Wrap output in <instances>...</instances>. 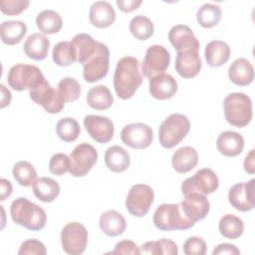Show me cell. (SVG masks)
Wrapping results in <instances>:
<instances>
[{"label":"cell","instance_id":"1","mask_svg":"<svg viewBox=\"0 0 255 255\" xmlns=\"http://www.w3.org/2000/svg\"><path fill=\"white\" fill-rule=\"evenodd\" d=\"M141 83L142 75L138 60L131 56L122 58L114 74V88L117 96L123 100L130 99Z\"/></svg>","mask_w":255,"mask_h":255},{"label":"cell","instance_id":"2","mask_svg":"<svg viewBox=\"0 0 255 255\" xmlns=\"http://www.w3.org/2000/svg\"><path fill=\"white\" fill-rule=\"evenodd\" d=\"M10 214L16 224L31 231L43 229L47 222L45 210L25 197H19L13 200L10 207Z\"/></svg>","mask_w":255,"mask_h":255},{"label":"cell","instance_id":"3","mask_svg":"<svg viewBox=\"0 0 255 255\" xmlns=\"http://www.w3.org/2000/svg\"><path fill=\"white\" fill-rule=\"evenodd\" d=\"M226 121L237 128L247 126L252 120V101L243 93H231L223 102Z\"/></svg>","mask_w":255,"mask_h":255},{"label":"cell","instance_id":"4","mask_svg":"<svg viewBox=\"0 0 255 255\" xmlns=\"http://www.w3.org/2000/svg\"><path fill=\"white\" fill-rule=\"evenodd\" d=\"M154 226L162 231L186 230L194 226L182 213L180 203H163L159 205L152 217Z\"/></svg>","mask_w":255,"mask_h":255},{"label":"cell","instance_id":"5","mask_svg":"<svg viewBox=\"0 0 255 255\" xmlns=\"http://www.w3.org/2000/svg\"><path fill=\"white\" fill-rule=\"evenodd\" d=\"M189 129L190 123L187 117L181 114H171L159 126V142L165 148H172L187 135Z\"/></svg>","mask_w":255,"mask_h":255},{"label":"cell","instance_id":"6","mask_svg":"<svg viewBox=\"0 0 255 255\" xmlns=\"http://www.w3.org/2000/svg\"><path fill=\"white\" fill-rule=\"evenodd\" d=\"M7 81L13 90L21 92L26 89L31 91L39 87L46 79L38 67L28 64H17L9 70Z\"/></svg>","mask_w":255,"mask_h":255},{"label":"cell","instance_id":"7","mask_svg":"<svg viewBox=\"0 0 255 255\" xmlns=\"http://www.w3.org/2000/svg\"><path fill=\"white\" fill-rule=\"evenodd\" d=\"M83 78L88 83L104 79L110 68V50L107 45L99 42L95 54L83 65Z\"/></svg>","mask_w":255,"mask_h":255},{"label":"cell","instance_id":"8","mask_svg":"<svg viewBox=\"0 0 255 255\" xmlns=\"http://www.w3.org/2000/svg\"><path fill=\"white\" fill-rule=\"evenodd\" d=\"M154 192L147 184H134L128 190L126 198L127 210L135 217H143L147 214L153 202Z\"/></svg>","mask_w":255,"mask_h":255},{"label":"cell","instance_id":"9","mask_svg":"<svg viewBox=\"0 0 255 255\" xmlns=\"http://www.w3.org/2000/svg\"><path fill=\"white\" fill-rule=\"evenodd\" d=\"M218 186L219 179L216 173L210 168H201L182 182L181 191L183 195L189 193L206 195L216 191Z\"/></svg>","mask_w":255,"mask_h":255},{"label":"cell","instance_id":"10","mask_svg":"<svg viewBox=\"0 0 255 255\" xmlns=\"http://www.w3.org/2000/svg\"><path fill=\"white\" fill-rule=\"evenodd\" d=\"M97 160V149L90 143H80L71 151L69 172L75 177H83L93 168Z\"/></svg>","mask_w":255,"mask_h":255},{"label":"cell","instance_id":"11","mask_svg":"<svg viewBox=\"0 0 255 255\" xmlns=\"http://www.w3.org/2000/svg\"><path fill=\"white\" fill-rule=\"evenodd\" d=\"M61 243L63 250L70 255L82 254L88 244V231L79 222L66 224L61 231Z\"/></svg>","mask_w":255,"mask_h":255},{"label":"cell","instance_id":"12","mask_svg":"<svg viewBox=\"0 0 255 255\" xmlns=\"http://www.w3.org/2000/svg\"><path fill=\"white\" fill-rule=\"evenodd\" d=\"M169 63L170 54L167 49L160 45H152L145 52L141 70L146 78L151 79L157 75L164 74Z\"/></svg>","mask_w":255,"mask_h":255},{"label":"cell","instance_id":"13","mask_svg":"<svg viewBox=\"0 0 255 255\" xmlns=\"http://www.w3.org/2000/svg\"><path fill=\"white\" fill-rule=\"evenodd\" d=\"M30 99L39 106H42L44 110L49 114H58L62 112L65 107V101L60 95L59 91L50 86L45 81L39 87L29 91Z\"/></svg>","mask_w":255,"mask_h":255},{"label":"cell","instance_id":"14","mask_svg":"<svg viewBox=\"0 0 255 255\" xmlns=\"http://www.w3.org/2000/svg\"><path fill=\"white\" fill-rule=\"evenodd\" d=\"M152 129L143 123H134L125 126L121 131L123 142L131 148L143 149L152 142Z\"/></svg>","mask_w":255,"mask_h":255},{"label":"cell","instance_id":"15","mask_svg":"<svg viewBox=\"0 0 255 255\" xmlns=\"http://www.w3.org/2000/svg\"><path fill=\"white\" fill-rule=\"evenodd\" d=\"M254 182L252 178L247 182H239L234 184L228 191V199L230 204L237 210L242 212L250 211L255 206Z\"/></svg>","mask_w":255,"mask_h":255},{"label":"cell","instance_id":"16","mask_svg":"<svg viewBox=\"0 0 255 255\" xmlns=\"http://www.w3.org/2000/svg\"><path fill=\"white\" fill-rule=\"evenodd\" d=\"M83 123L89 135L99 143H107L114 136V124L107 117L88 115Z\"/></svg>","mask_w":255,"mask_h":255},{"label":"cell","instance_id":"17","mask_svg":"<svg viewBox=\"0 0 255 255\" xmlns=\"http://www.w3.org/2000/svg\"><path fill=\"white\" fill-rule=\"evenodd\" d=\"M180 207L183 215L195 223L206 217L210 210V203L204 194L189 193L184 195Z\"/></svg>","mask_w":255,"mask_h":255},{"label":"cell","instance_id":"18","mask_svg":"<svg viewBox=\"0 0 255 255\" xmlns=\"http://www.w3.org/2000/svg\"><path fill=\"white\" fill-rule=\"evenodd\" d=\"M177 74L184 79H191L197 76L201 70L202 63L197 50L177 52L174 64Z\"/></svg>","mask_w":255,"mask_h":255},{"label":"cell","instance_id":"19","mask_svg":"<svg viewBox=\"0 0 255 255\" xmlns=\"http://www.w3.org/2000/svg\"><path fill=\"white\" fill-rule=\"evenodd\" d=\"M168 40L177 52L187 50L199 51V41L186 25H175L168 32Z\"/></svg>","mask_w":255,"mask_h":255},{"label":"cell","instance_id":"20","mask_svg":"<svg viewBox=\"0 0 255 255\" xmlns=\"http://www.w3.org/2000/svg\"><path fill=\"white\" fill-rule=\"evenodd\" d=\"M177 92V82L169 74L157 75L149 79V94L156 100H167Z\"/></svg>","mask_w":255,"mask_h":255},{"label":"cell","instance_id":"21","mask_svg":"<svg viewBox=\"0 0 255 255\" xmlns=\"http://www.w3.org/2000/svg\"><path fill=\"white\" fill-rule=\"evenodd\" d=\"M216 147L221 154L228 157H235L243 150L244 138L236 131L226 130L218 135Z\"/></svg>","mask_w":255,"mask_h":255},{"label":"cell","instance_id":"22","mask_svg":"<svg viewBox=\"0 0 255 255\" xmlns=\"http://www.w3.org/2000/svg\"><path fill=\"white\" fill-rule=\"evenodd\" d=\"M229 80L237 86L250 85L254 80L252 64L245 58H238L232 62L228 69Z\"/></svg>","mask_w":255,"mask_h":255},{"label":"cell","instance_id":"23","mask_svg":"<svg viewBox=\"0 0 255 255\" xmlns=\"http://www.w3.org/2000/svg\"><path fill=\"white\" fill-rule=\"evenodd\" d=\"M90 22L97 28H107L114 24L116 12L107 1H97L92 4L89 12Z\"/></svg>","mask_w":255,"mask_h":255},{"label":"cell","instance_id":"24","mask_svg":"<svg viewBox=\"0 0 255 255\" xmlns=\"http://www.w3.org/2000/svg\"><path fill=\"white\" fill-rule=\"evenodd\" d=\"M197 162L198 153L194 147L189 145L179 147L171 157L172 167L178 173H186L192 170Z\"/></svg>","mask_w":255,"mask_h":255},{"label":"cell","instance_id":"25","mask_svg":"<svg viewBox=\"0 0 255 255\" xmlns=\"http://www.w3.org/2000/svg\"><path fill=\"white\" fill-rule=\"evenodd\" d=\"M50 47L49 39L40 33H33L26 39L23 50L26 56L30 59L41 61L48 56Z\"/></svg>","mask_w":255,"mask_h":255},{"label":"cell","instance_id":"26","mask_svg":"<svg viewBox=\"0 0 255 255\" xmlns=\"http://www.w3.org/2000/svg\"><path fill=\"white\" fill-rule=\"evenodd\" d=\"M99 223L101 230L110 237L123 234L127 228L125 217L117 210H108L102 213Z\"/></svg>","mask_w":255,"mask_h":255},{"label":"cell","instance_id":"27","mask_svg":"<svg viewBox=\"0 0 255 255\" xmlns=\"http://www.w3.org/2000/svg\"><path fill=\"white\" fill-rule=\"evenodd\" d=\"M229 46L220 40H214L209 42L204 51V56L207 64L212 68L223 66L230 57Z\"/></svg>","mask_w":255,"mask_h":255},{"label":"cell","instance_id":"28","mask_svg":"<svg viewBox=\"0 0 255 255\" xmlns=\"http://www.w3.org/2000/svg\"><path fill=\"white\" fill-rule=\"evenodd\" d=\"M129 162L128 152L120 145H113L105 152V163L113 172L120 173L126 171L129 166Z\"/></svg>","mask_w":255,"mask_h":255},{"label":"cell","instance_id":"29","mask_svg":"<svg viewBox=\"0 0 255 255\" xmlns=\"http://www.w3.org/2000/svg\"><path fill=\"white\" fill-rule=\"evenodd\" d=\"M34 195L43 202H52L60 194L59 183L51 177L37 178L32 184Z\"/></svg>","mask_w":255,"mask_h":255},{"label":"cell","instance_id":"30","mask_svg":"<svg viewBox=\"0 0 255 255\" xmlns=\"http://www.w3.org/2000/svg\"><path fill=\"white\" fill-rule=\"evenodd\" d=\"M27 32V26L24 22L18 20L4 21L0 27L1 40L4 44L13 46L21 42Z\"/></svg>","mask_w":255,"mask_h":255},{"label":"cell","instance_id":"31","mask_svg":"<svg viewBox=\"0 0 255 255\" xmlns=\"http://www.w3.org/2000/svg\"><path fill=\"white\" fill-rule=\"evenodd\" d=\"M71 43L76 49L77 62L84 65L88 59L95 54L99 42L94 40V38L89 34L81 33L77 34L71 40Z\"/></svg>","mask_w":255,"mask_h":255},{"label":"cell","instance_id":"32","mask_svg":"<svg viewBox=\"0 0 255 255\" xmlns=\"http://www.w3.org/2000/svg\"><path fill=\"white\" fill-rule=\"evenodd\" d=\"M114 98L107 86L99 85L89 90L87 95V104L94 110L104 111L112 107Z\"/></svg>","mask_w":255,"mask_h":255},{"label":"cell","instance_id":"33","mask_svg":"<svg viewBox=\"0 0 255 255\" xmlns=\"http://www.w3.org/2000/svg\"><path fill=\"white\" fill-rule=\"evenodd\" d=\"M36 25L44 34H55L62 29L63 21L59 13L48 9L40 12L37 15Z\"/></svg>","mask_w":255,"mask_h":255},{"label":"cell","instance_id":"34","mask_svg":"<svg viewBox=\"0 0 255 255\" xmlns=\"http://www.w3.org/2000/svg\"><path fill=\"white\" fill-rule=\"evenodd\" d=\"M218 229L223 237L237 239L243 234L244 223L240 217L234 214H225L219 221Z\"/></svg>","mask_w":255,"mask_h":255},{"label":"cell","instance_id":"35","mask_svg":"<svg viewBox=\"0 0 255 255\" xmlns=\"http://www.w3.org/2000/svg\"><path fill=\"white\" fill-rule=\"evenodd\" d=\"M222 11L219 5L213 3L203 4L196 13L198 24L203 28H212L221 20Z\"/></svg>","mask_w":255,"mask_h":255},{"label":"cell","instance_id":"36","mask_svg":"<svg viewBox=\"0 0 255 255\" xmlns=\"http://www.w3.org/2000/svg\"><path fill=\"white\" fill-rule=\"evenodd\" d=\"M140 254L151 255H177L178 249L175 242L168 238H161L157 241H147L139 247Z\"/></svg>","mask_w":255,"mask_h":255},{"label":"cell","instance_id":"37","mask_svg":"<svg viewBox=\"0 0 255 255\" xmlns=\"http://www.w3.org/2000/svg\"><path fill=\"white\" fill-rule=\"evenodd\" d=\"M55 64L61 67H68L77 62L76 49L71 42L62 41L55 45L52 53Z\"/></svg>","mask_w":255,"mask_h":255},{"label":"cell","instance_id":"38","mask_svg":"<svg viewBox=\"0 0 255 255\" xmlns=\"http://www.w3.org/2000/svg\"><path fill=\"white\" fill-rule=\"evenodd\" d=\"M129 31L136 39L145 41L152 36L154 27L149 18L143 15H137L130 20Z\"/></svg>","mask_w":255,"mask_h":255},{"label":"cell","instance_id":"39","mask_svg":"<svg viewBox=\"0 0 255 255\" xmlns=\"http://www.w3.org/2000/svg\"><path fill=\"white\" fill-rule=\"evenodd\" d=\"M13 176L15 180L22 186H30L37 179V171L34 166L26 161L20 160L16 162L12 169Z\"/></svg>","mask_w":255,"mask_h":255},{"label":"cell","instance_id":"40","mask_svg":"<svg viewBox=\"0 0 255 255\" xmlns=\"http://www.w3.org/2000/svg\"><path fill=\"white\" fill-rule=\"evenodd\" d=\"M56 131L62 140L66 142H72L79 137L81 133V128L77 120L74 118H64L58 122L56 126Z\"/></svg>","mask_w":255,"mask_h":255},{"label":"cell","instance_id":"41","mask_svg":"<svg viewBox=\"0 0 255 255\" xmlns=\"http://www.w3.org/2000/svg\"><path fill=\"white\" fill-rule=\"evenodd\" d=\"M58 91L65 102L71 103L79 99L81 95V85L80 83L71 77L63 78L58 84Z\"/></svg>","mask_w":255,"mask_h":255},{"label":"cell","instance_id":"42","mask_svg":"<svg viewBox=\"0 0 255 255\" xmlns=\"http://www.w3.org/2000/svg\"><path fill=\"white\" fill-rule=\"evenodd\" d=\"M70 156L65 153L58 152L52 155L49 162V170L52 174L63 175L70 169Z\"/></svg>","mask_w":255,"mask_h":255},{"label":"cell","instance_id":"43","mask_svg":"<svg viewBox=\"0 0 255 255\" xmlns=\"http://www.w3.org/2000/svg\"><path fill=\"white\" fill-rule=\"evenodd\" d=\"M30 2L28 0H1L0 10L6 15H18L28 8Z\"/></svg>","mask_w":255,"mask_h":255},{"label":"cell","instance_id":"44","mask_svg":"<svg viewBox=\"0 0 255 255\" xmlns=\"http://www.w3.org/2000/svg\"><path fill=\"white\" fill-rule=\"evenodd\" d=\"M183 252L186 255H204L206 253V243L201 237H189L183 243Z\"/></svg>","mask_w":255,"mask_h":255},{"label":"cell","instance_id":"45","mask_svg":"<svg viewBox=\"0 0 255 255\" xmlns=\"http://www.w3.org/2000/svg\"><path fill=\"white\" fill-rule=\"evenodd\" d=\"M47 253L45 245L37 239H27L22 242L18 251L19 255H45Z\"/></svg>","mask_w":255,"mask_h":255},{"label":"cell","instance_id":"46","mask_svg":"<svg viewBox=\"0 0 255 255\" xmlns=\"http://www.w3.org/2000/svg\"><path fill=\"white\" fill-rule=\"evenodd\" d=\"M112 254H140L139 247L131 240H122L118 242Z\"/></svg>","mask_w":255,"mask_h":255},{"label":"cell","instance_id":"47","mask_svg":"<svg viewBox=\"0 0 255 255\" xmlns=\"http://www.w3.org/2000/svg\"><path fill=\"white\" fill-rule=\"evenodd\" d=\"M213 255H239L240 250L233 244L230 243H221L218 244L212 251Z\"/></svg>","mask_w":255,"mask_h":255},{"label":"cell","instance_id":"48","mask_svg":"<svg viewBox=\"0 0 255 255\" xmlns=\"http://www.w3.org/2000/svg\"><path fill=\"white\" fill-rule=\"evenodd\" d=\"M141 0H117L116 4L119 9L124 13H129L136 10L140 5Z\"/></svg>","mask_w":255,"mask_h":255},{"label":"cell","instance_id":"49","mask_svg":"<svg viewBox=\"0 0 255 255\" xmlns=\"http://www.w3.org/2000/svg\"><path fill=\"white\" fill-rule=\"evenodd\" d=\"M254 149H251L249 151V153L245 156L244 162H243V166L246 172H248L249 174H253L255 172V157H254Z\"/></svg>","mask_w":255,"mask_h":255},{"label":"cell","instance_id":"50","mask_svg":"<svg viewBox=\"0 0 255 255\" xmlns=\"http://www.w3.org/2000/svg\"><path fill=\"white\" fill-rule=\"evenodd\" d=\"M0 186H1V189H0V200L3 201L5 200L7 197H9L12 193V184L9 180H7L6 178H1L0 179Z\"/></svg>","mask_w":255,"mask_h":255},{"label":"cell","instance_id":"51","mask_svg":"<svg viewBox=\"0 0 255 255\" xmlns=\"http://www.w3.org/2000/svg\"><path fill=\"white\" fill-rule=\"evenodd\" d=\"M1 88V108H5L7 106H9L11 99H12V95L10 93L9 90L6 89V87L4 85L0 86Z\"/></svg>","mask_w":255,"mask_h":255}]
</instances>
